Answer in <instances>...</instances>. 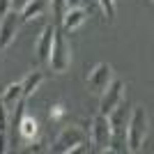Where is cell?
Listing matches in <instances>:
<instances>
[{
    "label": "cell",
    "instance_id": "6da1fadb",
    "mask_svg": "<svg viewBox=\"0 0 154 154\" xmlns=\"http://www.w3.org/2000/svg\"><path fill=\"white\" fill-rule=\"evenodd\" d=\"M147 138V113L145 106H136L127 120V147L129 152H140Z\"/></svg>",
    "mask_w": 154,
    "mask_h": 154
},
{
    "label": "cell",
    "instance_id": "7a4b0ae2",
    "mask_svg": "<svg viewBox=\"0 0 154 154\" xmlns=\"http://www.w3.org/2000/svg\"><path fill=\"white\" fill-rule=\"evenodd\" d=\"M71 64V46L67 44L64 35H60L58 28H55V35H53V48L51 55H48V67H51L55 74H64Z\"/></svg>",
    "mask_w": 154,
    "mask_h": 154
},
{
    "label": "cell",
    "instance_id": "3957f363",
    "mask_svg": "<svg viewBox=\"0 0 154 154\" xmlns=\"http://www.w3.org/2000/svg\"><path fill=\"white\" fill-rule=\"evenodd\" d=\"M21 14L14 12V9H9V12L2 16V21H0V51H5V48H9L12 46V42L16 39V35H19V28H21Z\"/></svg>",
    "mask_w": 154,
    "mask_h": 154
},
{
    "label": "cell",
    "instance_id": "277c9868",
    "mask_svg": "<svg viewBox=\"0 0 154 154\" xmlns=\"http://www.w3.org/2000/svg\"><path fill=\"white\" fill-rule=\"evenodd\" d=\"M88 140V134H85L81 127H64L62 131H60V136L55 138V145H53V152H69L71 147H76L78 143H85Z\"/></svg>",
    "mask_w": 154,
    "mask_h": 154
},
{
    "label": "cell",
    "instance_id": "5b68a950",
    "mask_svg": "<svg viewBox=\"0 0 154 154\" xmlns=\"http://www.w3.org/2000/svg\"><path fill=\"white\" fill-rule=\"evenodd\" d=\"M124 97V83L120 78H113L108 85H106V90L101 92V101H99V113L101 115H108L110 110L115 108L117 103L122 101Z\"/></svg>",
    "mask_w": 154,
    "mask_h": 154
},
{
    "label": "cell",
    "instance_id": "8992f818",
    "mask_svg": "<svg viewBox=\"0 0 154 154\" xmlns=\"http://www.w3.org/2000/svg\"><path fill=\"white\" fill-rule=\"evenodd\" d=\"M113 67L110 64H106V62H99L94 67V69L88 74V88H90V92H94V94H101L103 90H106V85L113 81Z\"/></svg>",
    "mask_w": 154,
    "mask_h": 154
},
{
    "label": "cell",
    "instance_id": "52a82bcc",
    "mask_svg": "<svg viewBox=\"0 0 154 154\" xmlns=\"http://www.w3.org/2000/svg\"><path fill=\"white\" fill-rule=\"evenodd\" d=\"M110 140V124H108V115H99L92 120V143L97 145V149L106 152Z\"/></svg>",
    "mask_w": 154,
    "mask_h": 154
},
{
    "label": "cell",
    "instance_id": "ba28073f",
    "mask_svg": "<svg viewBox=\"0 0 154 154\" xmlns=\"http://www.w3.org/2000/svg\"><path fill=\"white\" fill-rule=\"evenodd\" d=\"M85 19H88V12L78 5V7H67L60 21H62V28L67 32H74V30H78V28L85 23Z\"/></svg>",
    "mask_w": 154,
    "mask_h": 154
},
{
    "label": "cell",
    "instance_id": "9c48e42d",
    "mask_svg": "<svg viewBox=\"0 0 154 154\" xmlns=\"http://www.w3.org/2000/svg\"><path fill=\"white\" fill-rule=\"evenodd\" d=\"M53 35H55V26H46L39 35L37 44H35V53H37L39 62H48V55L53 48Z\"/></svg>",
    "mask_w": 154,
    "mask_h": 154
},
{
    "label": "cell",
    "instance_id": "30bf717a",
    "mask_svg": "<svg viewBox=\"0 0 154 154\" xmlns=\"http://www.w3.org/2000/svg\"><path fill=\"white\" fill-rule=\"evenodd\" d=\"M23 101V85L21 83H12L7 85L5 92H2V97H0V103L5 106L7 113H12V110H16V106Z\"/></svg>",
    "mask_w": 154,
    "mask_h": 154
},
{
    "label": "cell",
    "instance_id": "8fae6325",
    "mask_svg": "<svg viewBox=\"0 0 154 154\" xmlns=\"http://www.w3.org/2000/svg\"><path fill=\"white\" fill-rule=\"evenodd\" d=\"M44 83V71H30L26 76V81H21V85H23V99H28V97H32L35 92L39 90V85Z\"/></svg>",
    "mask_w": 154,
    "mask_h": 154
},
{
    "label": "cell",
    "instance_id": "7c38bea8",
    "mask_svg": "<svg viewBox=\"0 0 154 154\" xmlns=\"http://www.w3.org/2000/svg\"><path fill=\"white\" fill-rule=\"evenodd\" d=\"M44 9H46V0H30L23 9H21V21H35V19H39L42 14H44Z\"/></svg>",
    "mask_w": 154,
    "mask_h": 154
},
{
    "label": "cell",
    "instance_id": "4fadbf2b",
    "mask_svg": "<svg viewBox=\"0 0 154 154\" xmlns=\"http://www.w3.org/2000/svg\"><path fill=\"white\" fill-rule=\"evenodd\" d=\"M19 131H21V136H23V140H32V138L37 136V120L30 117V115H21Z\"/></svg>",
    "mask_w": 154,
    "mask_h": 154
},
{
    "label": "cell",
    "instance_id": "5bb4252c",
    "mask_svg": "<svg viewBox=\"0 0 154 154\" xmlns=\"http://www.w3.org/2000/svg\"><path fill=\"white\" fill-rule=\"evenodd\" d=\"M99 2V7H101V12H103V19H113L115 16V0H97Z\"/></svg>",
    "mask_w": 154,
    "mask_h": 154
},
{
    "label": "cell",
    "instance_id": "9a60e30c",
    "mask_svg": "<svg viewBox=\"0 0 154 154\" xmlns=\"http://www.w3.org/2000/svg\"><path fill=\"white\" fill-rule=\"evenodd\" d=\"M51 7H53V14H55V19H62L64 9H67V2H64V0H51Z\"/></svg>",
    "mask_w": 154,
    "mask_h": 154
},
{
    "label": "cell",
    "instance_id": "2e32d148",
    "mask_svg": "<svg viewBox=\"0 0 154 154\" xmlns=\"http://www.w3.org/2000/svg\"><path fill=\"white\" fill-rule=\"evenodd\" d=\"M7 129V110H5V106L0 103V131H5Z\"/></svg>",
    "mask_w": 154,
    "mask_h": 154
},
{
    "label": "cell",
    "instance_id": "e0dca14e",
    "mask_svg": "<svg viewBox=\"0 0 154 154\" xmlns=\"http://www.w3.org/2000/svg\"><path fill=\"white\" fill-rule=\"evenodd\" d=\"M12 9V0H0V16H5Z\"/></svg>",
    "mask_w": 154,
    "mask_h": 154
},
{
    "label": "cell",
    "instance_id": "ac0fdd59",
    "mask_svg": "<svg viewBox=\"0 0 154 154\" xmlns=\"http://www.w3.org/2000/svg\"><path fill=\"white\" fill-rule=\"evenodd\" d=\"M28 2H30V0H12V9H14V12H21Z\"/></svg>",
    "mask_w": 154,
    "mask_h": 154
},
{
    "label": "cell",
    "instance_id": "d6986e66",
    "mask_svg": "<svg viewBox=\"0 0 154 154\" xmlns=\"http://www.w3.org/2000/svg\"><path fill=\"white\" fill-rule=\"evenodd\" d=\"M5 143H7V140H5V131H0V154L7 149V147H5Z\"/></svg>",
    "mask_w": 154,
    "mask_h": 154
},
{
    "label": "cell",
    "instance_id": "ffe728a7",
    "mask_svg": "<svg viewBox=\"0 0 154 154\" xmlns=\"http://www.w3.org/2000/svg\"><path fill=\"white\" fill-rule=\"evenodd\" d=\"M42 149H44L42 145H32V147H26V152H42Z\"/></svg>",
    "mask_w": 154,
    "mask_h": 154
}]
</instances>
